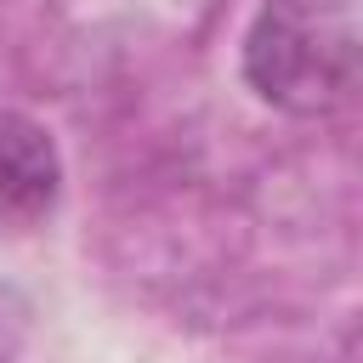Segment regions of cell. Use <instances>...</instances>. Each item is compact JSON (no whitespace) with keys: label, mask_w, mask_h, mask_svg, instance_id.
I'll return each instance as SVG.
<instances>
[{"label":"cell","mask_w":363,"mask_h":363,"mask_svg":"<svg viewBox=\"0 0 363 363\" xmlns=\"http://www.w3.org/2000/svg\"><path fill=\"white\" fill-rule=\"evenodd\" d=\"M244 79L295 119H329L363 85V0H261L244 34Z\"/></svg>","instance_id":"1"},{"label":"cell","mask_w":363,"mask_h":363,"mask_svg":"<svg viewBox=\"0 0 363 363\" xmlns=\"http://www.w3.org/2000/svg\"><path fill=\"white\" fill-rule=\"evenodd\" d=\"M62 159L45 125L23 113H0V216L6 221H40L57 204Z\"/></svg>","instance_id":"2"}]
</instances>
